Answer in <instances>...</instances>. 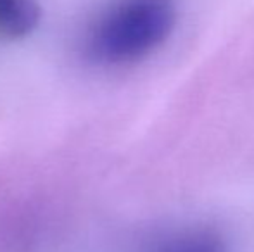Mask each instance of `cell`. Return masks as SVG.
Listing matches in <instances>:
<instances>
[{
    "label": "cell",
    "instance_id": "obj_1",
    "mask_svg": "<svg viewBox=\"0 0 254 252\" xmlns=\"http://www.w3.org/2000/svg\"><path fill=\"white\" fill-rule=\"evenodd\" d=\"M171 0H121L99 19L88 52L99 62L130 64L159 49L175 28Z\"/></svg>",
    "mask_w": 254,
    "mask_h": 252
},
{
    "label": "cell",
    "instance_id": "obj_2",
    "mask_svg": "<svg viewBox=\"0 0 254 252\" xmlns=\"http://www.w3.org/2000/svg\"><path fill=\"white\" fill-rule=\"evenodd\" d=\"M42 9L37 0H0V38H24L38 26Z\"/></svg>",
    "mask_w": 254,
    "mask_h": 252
},
{
    "label": "cell",
    "instance_id": "obj_3",
    "mask_svg": "<svg viewBox=\"0 0 254 252\" xmlns=\"http://www.w3.org/2000/svg\"><path fill=\"white\" fill-rule=\"evenodd\" d=\"M154 252H228V247L214 230L190 228L164 239Z\"/></svg>",
    "mask_w": 254,
    "mask_h": 252
}]
</instances>
